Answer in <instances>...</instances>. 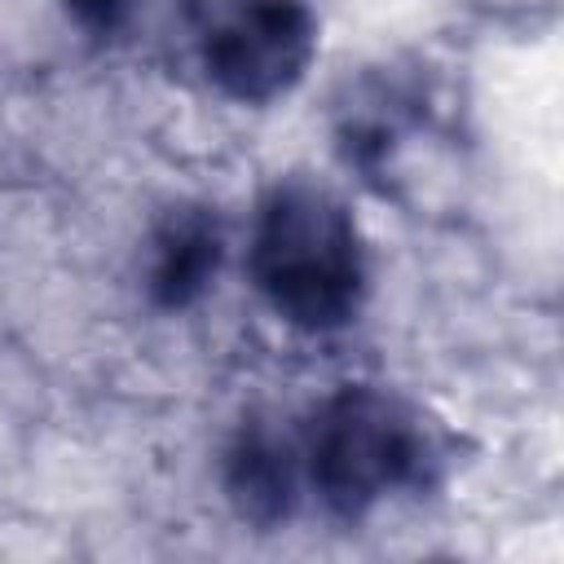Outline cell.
<instances>
[{
    "label": "cell",
    "mask_w": 564,
    "mask_h": 564,
    "mask_svg": "<svg viewBox=\"0 0 564 564\" xmlns=\"http://www.w3.org/2000/svg\"><path fill=\"white\" fill-rule=\"evenodd\" d=\"M84 22H93V26H110L132 0H66Z\"/></svg>",
    "instance_id": "obj_6"
},
{
    "label": "cell",
    "mask_w": 564,
    "mask_h": 564,
    "mask_svg": "<svg viewBox=\"0 0 564 564\" xmlns=\"http://www.w3.org/2000/svg\"><path fill=\"white\" fill-rule=\"evenodd\" d=\"M181 22L203 75L247 106L291 93L317 48L304 0H181Z\"/></svg>",
    "instance_id": "obj_3"
},
{
    "label": "cell",
    "mask_w": 564,
    "mask_h": 564,
    "mask_svg": "<svg viewBox=\"0 0 564 564\" xmlns=\"http://www.w3.org/2000/svg\"><path fill=\"white\" fill-rule=\"evenodd\" d=\"M308 480L322 502L352 520L392 494L423 489L436 471V441L414 405L383 388H339L313 419Z\"/></svg>",
    "instance_id": "obj_2"
},
{
    "label": "cell",
    "mask_w": 564,
    "mask_h": 564,
    "mask_svg": "<svg viewBox=\"0 0 564 564\" xmlns=\"http://www.w3.org/2000/svg\"><path fill=\"white\" fill-rule=\"evenodd\" d=\"M251 278L264 304L300 330L348 326L366 300V247L344 198L313 181H278L256 216Z\"/></svg>",
    "instance_id": "obj_1"
},
{
    "label": "cell",
    "mask_w": 564,
    "mask_h": 564,
    "mask_svg": "<svg viewBox=\"0 0 564 564\" xmlns=\"http://www.w3.org/2000/svg\"><path fill=\"white\" fill-rule=\"evenodd\" d=\"M220 264V225L207 207H176L154 229L150 295L159 308L194 304Z\"/></svg>",
    "instance_id": "obj_4"
},
{
    "label": "cell",
    "mask_w": 564,
    "mask_h": 564,
    "mask_svg": "<svg viewBox=\"0 0 564 564\" xmlns=\"http://www.w3.org/2000/svg\"><path fill=\"white\" fill-rule=\"evenodd\" d=\"M225 485H229V498L242 520L278 524V520H286V511L295 502V449L278 432L251 423L229 445Z\"/></svg>",
    "instance_id": "obj_5"
}]
</instances>
